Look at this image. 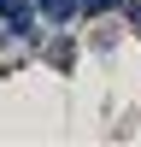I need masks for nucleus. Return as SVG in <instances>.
I'll use <instances>...</instances> for the list:
<instances>
[{
	"label": "nucleus",
	"mask_w": 141,
	"mask_h": 147,
	"mask_svg": "<svg viewBox=\"0 0 141 147\" xmlns=\"http://www.w3.org/2000/svg\"><path fill=\"white\" fill-rule=\"evenodd\" d=\"M77 53H82V41H77L70 30H47V41H41V53H35V65L47 59L59 77H70V71H77Z\"/></svg>",
	"instance_id": "1"
},
{
	"label": "nucleus",
	"mask_w": 141,
	"mask_h": 147,
	"mask_svg": "<svg viewBox=\"0 0 141 147\" xmlns=\"http://www.w3.org/2000/svg\"><path fill=\"white\" fill-rule=\"evenodd\" d=\"M35 12H41L53 30H70V24H82V0H35Z\"/></svg>",
	"instance_id": "2"
},
{
	"label": "nucleus",
	"mask_w": 141,
	"mask_h": 147,
	"mask_svg": "<svg viewBox=\"0 0 141 147\" xmlns=\"http://www.w3.org/2000/svg\"><path fill=\"white\" fill-rule=\"evenodd\" d=\"M129 0H82V24H106V18H117Z\"/></svg>",
	"instance_id": "3"
},
{
	"label": "nucleus",
	"mask_w": 141,
	"mask_h": 147,
	"mask_svg": "<svg viewBox=\"0 0 141 147\" xmlns=\"http://www.w3.org/2000/svg\"><path fill=\"white\" fill-rule=\"evenodd\" d=\"M117 24H124V30H129V35H135V41H141V0H129V6L117 12Z\"/></svg>",
	"instance_id": "4"
},
{
	"label": "nucleus",
	"mask_w": 141,
	"mask_h": 147,
	"mask_svg": "<svg viewBox=\"0 0 141 147\" xmlns=\"http://www.w3.org/2000/svg\"><path fill=\"white\" fill-rule=\"evenodd\" d=\"M112 47H117V24H112V30H100V35H94V53H112Z\"/></svg>",
	"instance_id": "5"
},
{
	"label": "nucleus",
	"mask_w": 141,
	"mask_h": 147,
	"mask_svg": "<svg viewBox=\"0 0 141 147\" xmlns=\"http://www.w3.org/2000/svg\"><path fill=\"white\" fill-rule=\"evenodd\" d=\"M18 6H23V0H0V24H6L12 12H18Z\"/></svg>",
	"instance_id": "6"
}]
</instances>
